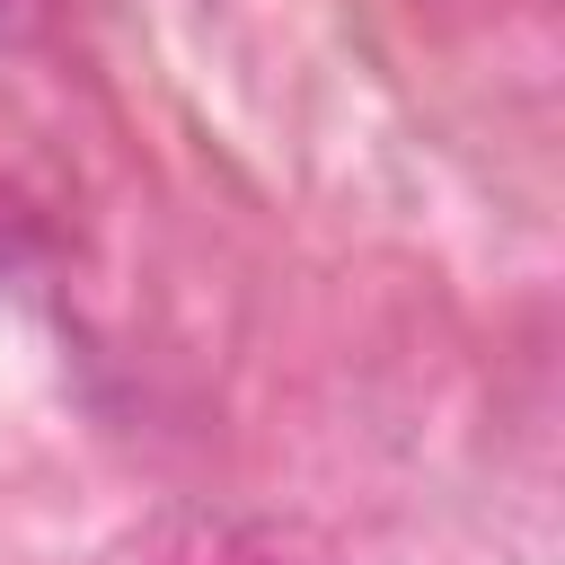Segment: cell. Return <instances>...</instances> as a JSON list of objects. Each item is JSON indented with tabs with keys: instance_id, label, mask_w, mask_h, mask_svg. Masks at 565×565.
<instances>
[{
	"instance_id": "6da1fadb",
	"label": "cell",
	"mask_w": 565,
	"mask_h": 565,
	"mask_svg": "<svg viewBox=\"0 0 565 565\" xmlns=\"http://www.w3.org/2000/svg\"><path fill=\"white\" fill-rule=\"evenodd\" d=\"M26 9H35V0H0V26H18V18H26Z\"/></svg>"
}]
</instances>
